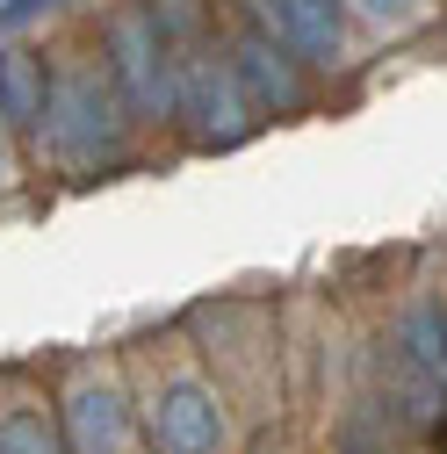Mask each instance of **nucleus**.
<instances>
[{
	"label": "nucleus",
	"instance_id": "obj_13",
	"mask_svg": "<svg viewBox=\"0 0 447 454\" xmlns=\"http://www.w3.org/2000/svg\"><path fill=\"white\" fill-rule=\"evenodd\" d=\"M433 440H440V447H447V419H440V426H433Z\"/></svg>",
	"mask_w": 447,
	"mask_h": 454
},
{
	"label": "nucleus",
	"instance_id": "obj_2",
	"mask_svg": "<svg viewBox=\"0 0 447 454\" xmlns=\"http://www.w3.org/2000/svg\"><path fill=\"white\" fill-rule=\"evenodd\" d=\"M123 94L108 73H73L66 87H51V145H59L73 166H101L108 152L123 145Z\"/></svg>",
	"mask_w": 447,
	"mask_h": 454
},
{
	"label": "nucleus",
	"instance_id": "obj_7",
	"mask_svg": "<svg viewBox=\"0 0 447 454\" xmlns=\"http://www.w3.org/2000/svg\"><path fill=\"white\" fill-rule=\"evenodd\" d=\"M66 447L73 454H130V404L116 382H80L66 404Z\"/></svg>",
	"mask_w": 447,
	"mask_h": 454
},
{
	"label": "nucleus",
	"instance_id": "obj_9",
	"mask_svg": "<svg viewBox=\"0 0 447 454\" xmlns=\"http://www.w3.org/2000/svg\"><path fill=\"white\" fill-rule=\"evenodd\" d=\"M397 354H412V368H419L426 382L447 375V310H440L433 296L404 303V317H397Z\"/></svg>",
	"mask_w": 447,
	"mask_h": 454
},
{
	"label": "nucleus",
	"instance_id": "obj_12",
	"mask_svg": "<svg viewBox=\"0 0 447 454\" xmlns=\"http://www.w3.org/2000/svg\"><path fill=\"white\" fill-rule=\"evenodd\" d=\"M51 0H0V29H22L29 15H43Z\"/></svg>",
	"mask_w": 447,
	"mask_h": 454
},
{
	"label": "nucleus",
	"instance_id": "obj_5",
	"mask_svg": "<svg viewBox=\"0 0 447 454\" xmlns=\"http://www.w3.org/2000/svg\"><path fill=\"white\" fill-rule=\"evenodd\" d=\"M260 29L296 51L303 66H340L347 51V0H253Z\"/></svg>",
	"mask_w": 447,
	"mask_h": 454
},
{
	"label": "nucleus",
	"instance_id": "obj_11",
	"mask_svg": "<svg viewBox=\"0 0 447 454\" xmlns=\"http://www.w3.org/2000/svg\"><path fill=\"white\" fill-rule=\"evenodd\" d=\"M354 8H361L368 22H382V29H412V22H426V0H354Z\"/></svg>",
	"mask_w": 447,
	"mask_h": 454
},
{
	"label": "nucleus",
	"instance_id": "obj_1",
	"mask_svg": "<svg viewBox=\"0 0 447 454\" xmlns=\"http://www.w3.org/2000/svg\"><path fill=\"white\" fill-rule=\"evenodd\" d=\"M108 80H116L130 116H145V123L174 116V43H166L152 8H123L108 22Z\"/></svg>",
	"mask_w": 447,
	"mask_h": 454
},
{
	"label": "nucleus",
	"instance_id": "obj_6",
	"mask_svg": "<svg viewBox=\"0 0 447 454\" xmlns=\"http://www.w3.org/2000/svg\"><path fill=\"white\" fill-rule=\"evenodd\" d=\"M231 80H239L246 108H274V116L303 108V73H296V51H282L267 29L239 36V51H231Z\"/></svg>",
	"mask_w": 447,
	"mask_h": 454
},
{
	"label": "nucleus",
	"instance_id": "obj_8",
	"mask_svg": "<svg viewBox=\"0 0 447 454\" xmlns=\"http://www.w3.org/2000/svg\"><path fill=\"white\" fill-rule=\"evenodd\" d=\"M0 123L8 130H36V137L51 123V66L36 59V51H22V43L0 51Z\"/></svg>",
	"mask_w": 447,
	"mask_h": 454
},
{
	"label": "nucleus",
	"instance_id": "obj_10",
	"mask_svg": "<svg viewBox=\"0 0 447 454\" xmlns=\"http://www.w3.org/2000/svg\"><path fill=\"white\" fill-rule=\"evenodd\" d=\"M0 454H66V433L36 404H15V411H0Z\"/></svg>",
	"mask_w": 447,
	"mask_h": 454
},
{
	"label": "nucleus",
	"instance_id": "obj_4",
	"mask_svg": "<svg viewBox=\"0 0 447 454\" xmlns=\"http://www.w3.org/2000/svg\"><path fill=\"white\" fill-rule=\"evenodd\" d=\"M152 447L159 454H224V411H216L209 382L174 375L152 396Z\"/></svg>",
	"mask_w": 447,
	"mask_h": 454
},
{
	"label": "nucleus",
	"instance_id": "obj_3",
	"mask_svg": "<svg viewBox=\"0 0 447 454\" xmlns=\"http://www.w3.org/2000/svg\"><path fill=\"white\" fill-rule=\"evenodd\" d=\"M174 108L181 123H195V145H246L253 130V108L231 66H216L209 51H174Z\"/></svg>",
	"mask_w": 447,
	"mask_h": 454
}]
</instances>
